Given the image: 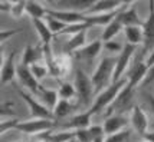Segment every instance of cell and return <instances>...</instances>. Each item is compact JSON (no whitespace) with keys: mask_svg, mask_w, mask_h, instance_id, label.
Segmentation results:
<instances>
[{"mask_svg":"<svg viewBox=\"0 0 154 142\" xmlns=\"http://www.w3.org/2000/svg\"><path fill=\"white\" fill-rule=\"evenodd\" d=\"M75 88H76V98H78V106L89 109L95 98V88L91 76H88L82 69H75Z\"/></svg>","mask_w":154,"mask_h":142,"instance_id":"6da1fadb","label":"cell"},{"mask_svg":"<svg viewBox=\"0 0 154 142\" xmlns=\"http://www.w3.org/2000/svg\"><path fill=\"white\" fill-rule=\"evenodd\" d=\"M127 82H128V79L121 78L118 81L112 82V83H111L109 86H107L105 89H102L100 93L95 95L94 102H92V105H91V108H89L91 114H92V115H97V114H100L102 111H105V109L114 102V99L117 98V95L120 93L121 89L127 85Z\"/></svg>","mask_w":154,"mask_h":142,"instance_id":"7a4b0ae2","label":"cell"},{"mask_svg":"<svg viewBox=\"0 0 154 142\" xmlns=\"http://www.w3.org/2000/svg\"><path fill=\"white\" fill-rule=\"evenodd\" d=\"M115 63H117V58H102L101 62L98 63L97 69L94 70V73L91 76L97 93H100L102 89H105L107 86H109L112 83Z\"/></svg>","mask_w":154,"mask_h":142,"instance_id":"3957f363","label":"cell"},{"mask_svg":"<svg viewBox=\"0 0 154 142\" xmlns=\"http://www.w3.org/2000/svg\"><path fill=\"white\" fill-rule=\"evenodd\" d=\"M56 126V121L55 119H45V118H32L29 121H22L16 125V131H19L22 134L26 135H39L42 132L46 131H52Z\"/></svg>","mask_w":154,"mask_h":142,"instance_id":"277c9868","label":"cell"},{"mask_svg":"<svg viewBox=\"0 0 154 142\" xmlns=\"http://www.w3.org/2000/svg\"><path fill=\"white\" fill-rule=\"evenodd\" d=\"M20 95V98L26 102L27 109H29V114L30 118H45V119H55L54 112L48 108L45 103H42L39 99L33 98L30 93L23 92V90H17ZM56 121V119H55Z\"/></svg>","mask_w":154,"mask_h":142,"instance_id":"5b68a950","label":"cell"},{"mask_svg":"<svg viewBox=\"0 0 154 142\" xmlns=\"http://www.w3.org/2000/svg\"><path fill=\"white\" fill-rule=\"evenodd\" d=\"M154 50V6L148 7V16L143 22V50L141 58H147Z\"/></svg>","mask_w":154,"mask_h":142,"instance_id":"8992f818","label":"cell"},{"mask_svg":"<svg viewBox=\"0 0 154 142\" xmlns=\"http://www.w3.org/2000/svg\"><path fill=\"white\" fill-rule=\"evenodd\" d=\"M137 50V45H131V43H125L122 50H121L118 56H117V63H115V70L114 76H112V82L118 81L122 78V75L125 73V70L130 66V62L133 61L134 53Z\"/></svg>","mask_w":154,"mask_h":142,"instance_id":"52a82bcc","label":"cell"},{"mask_svg":"<svg viewBox=\"0 0 154 142\" xmlns=\"http://www.w3.org/2000/svg\"><path fill=\"white\" fill-rule=\"evenodd\" d=\"M135 90H137V88L131 86L127 82V85L120 90V93L117 95V98L114 99V102L107 108L108 114H112L115 111H121V109H125L127 106H130V105L133 103Z\"/></svg>","mask_w":154,"mask_h":142,"instance_id":"ba28073f","label":"cell"},{"mask_svg":"<svg viewBox=\"0 0 154 142\" xmlns=\"http://www.w3.org/2000/svg\"><path fill=\"white\" fill-rule=\"evenodd\" d=\"M130 125L133 126L135 132H138L141 136L148 131V118L146 111L141 108L138 103L133 105L131 114H130Z\"/></svg>","mask_w":154,"mask_h":142,"instance_id":"9c48e42d","label":"cell"},{"mask_svg":"<svg viewBox=\"0 0 154 142\" xmlns=\"http://www.w3.org/2000/svg\"><path fill=\"white\" fill-rule=\"evenodd\" d=\"M102 49H104V40L102 39H97V40H92L91 43H87L84 47L78 49L74 53V56L78 61H84L91 63V62L95 61V58L101 53Z\"/></svg>","mask_w":154,"mask_h":142,"instance_id":"30bf717a","label":"cell"},{"mask_svg":"<svg viewBox=\"0 0 154 142\" xmlns=\"http://www.w3.org/2000/svg\"><path fill=\"white\" fill-rule=\"evenodd\" d=\"M16 78L19 79V82L25 86V88L32 92V93H38V90L40 88V82L35 78V75L32 73V70L29 66L20 63L17 65V73H16Z\"/></svg>","mask_w":154,"mask_h":142,"instance_id":"8fae6325","label":"cell"},{"mask_svg":"<svg viewBox=\"0 0 154 142\" xmlns=\"http://www.w3.org/2000/svg\"><path fill=\"white\" fill-rule=\"evenodd\" d=\"M16 52L12 50L6 58H3L2 61V69H0V79H2V85H7L10 82L14 81L16 73H17V66H16Z\"/></svg>","mask_w":154,"mask_h":142,"instance_id":"7c38bea8","label":"cell"},{"mask_svg":"<svg viewBox=\"0 0 154 142\" xmlns=\"http://www.w3.org/2000/svg\"><path fill=\"white\" fill-rule=\"evenodd\" d=\"M91 119H92V114H91L89 109H87L84 112L71 115L69 119L63 122V128L66 131H76V129H82V128H89L92 125Z\"/></svg>","mask_w":154,"mask_h":142,"instance_id":"4fadbf2b","label":"cell"},{"mask_svg":"<svg viewBox=\"0 0 154 142\" xmlns=\"http://www.w3.org/2000/svg\"><path fill=\"white\" fill-rule=\"evenodd\" d=\"M48 14L59 19V20H62L66 25L81 23V22L85 20V17H87V13L75 12V10H62V9H48Z\"/></svg>","mask_w":154,"mask_h":142,"instance_id":"5bb4252c","label":"cell"},{"mask_svg":"<svg viewBox=\"0 0 154 142\" xmlns=\"http://www.w3.org/2000/svg\"><path fill=\"white\" fill-rule=\"evenodd\" d=\"M98 0H58L55 7L62 9V10H75V12H82L87 13L91 10Z\"/></svg>","mask_w":154,"mask_h":142,"instance_id":"9a60e30c","label":"cell"},{"mask_svg":"<svg viewBox=\"0 0 154 142\" xmlns=\"http://www.w3.org/2000/svg\"><path fill=\"white\" fill-rule=\"evenodd\" d=\"M148 72V65L146 61H135L134 65H133V68L130 69V72H128V83L131 85V86H134V88H138L143 81H144V78H146V75Z\"/></svg>","mask_w":154,"mask_h":142,"instance_id":"2e32d148","label":"cell"},{"mask_svg":"<svg viewBox=\"0 0 154 142\" xmlns=\"http://www.w3.org/2000/svg\"><path fill=\"white\" fill-rule=\"evenodd\" d=\"M130 125V116L125 115H112V116H108L107 119L104 121L102 126H104V131L107 135H111V134H115V132H120L122 129L128 128Z\"/></svg>","mask_w":154,"mask_h":142,"instance_id":"e0dca14e","label":"cell"},{"mask_svg":"<svg viewBox=\"0 0 154 142\" xmlns=\"http://www.w3.org/2000/svg\"><path fill=\"white\" fill-rule=\"evenodd\" d=\"M32 23H33V27L36 30V33L39 36V40L42 43L43 47L51 46L52 43V39H54V32L51 30V27L48 26V23L45 19H32Z\"/></svg>","mask_w":154,"mask_h":142,"instance_id":"ac0fdd59","label":"cell"},{"mask_svg":"<svg viewBox=\"0 0 154 142\" xmlns=\"http://www.w3.org/2000/svg\"><path fill=\"white\" fill-rule=\"evenodd\" d=\"M39 61H45V55H43V47L40 46H33V45H27L23 50L22 55V63L30 66Z\"/></svg>","mask_w":154,"mask_h":142,"instance_id":"d6986e66","label":"cell"},{"mask_svg":"<svg viewBox=\"0 0 154 142\" xmlns=\"http://www.w3.org/2000/svg\"><path fill=\"white\" fill-rule=\"evenodd\" d=\"M120 22L122 23V26H131V25H143L137 9L133 6H122L120 10V13L117 16Z\"/></svg>","mask_w":154,"mask_h":142,"instance_id":"ffe728a7","label":"cell"},{"mask_svg":"<svg viewBox=\"0 0 154 142\" xmlns=\"http://www.w3.org/2000/svg\"><path fill=\"white\" fill-rule=\"evenodd\" d=\"M87 34H88V29L82 30V32H78L76 34L69 36L66 45L63 47V52H65V53H69V55H74L78 49L84 47L87 45Z\"/></svg>","mask_w":154,"mask_h":142,"instance_id":"44dd1931","label":"cell"},{"mask_svg":"<svg viewBox=\"0 0 154 142\" xmlns=\"http://www.w3.org/2000/svg\"><path fill=\"white\" fill-rule=\"evenodd\" d=\"M38 95H39V101L42 103H45L48 108L54 112V108L56 106V103L59 101V93L56 89H51V88H45L40 85L39 90H38Z\"/></svg>","mask_w":154,"mask_h":142,"instance_id":"7402d4cb","label":"cell"},{"mask_svg":"<svg viewBox=\"0 0 154 142\" xmlns=\"http://www.w3.org/2000/svg\"><path fill=\"white\" fill-rule=\"evenodd\" d=\"M78 109V106L72 103L69 99H59L56 106L54 108V116L56 121L59 119H65L69 115H72V112H75Z\"/></svg>","mask_w":154,"mask_h":142,"instance_id":"603a6c76","label":"cell"},{"mask_svg":"<svg viewBox=\"0 0 154 142\" xmlns=\"http://www.w3.org/2000/svg\"><path fill=\"white\" fill-rule=\"evenodd\" d=\"M121 6H122L121 0H98L94 4V7L87 12V14L107 13V12H112V10L120 9Z\"/></svg>","mask_w":154,"mask_h":142,"instance_id":"cb8c5ba5","label":"cell"},{"mask_svg":"<svg viewBox=\"0 0 154 142\" xmlns=\"http://www.w3.org/2000/svg\"><path fill=\"white\" fill-rule=\"evenodd\" d=\"M124 34H125V39L127 43L131 45H140L143 43V25H131V26H125L124 27Z\"/></svg>","mask_w":154,"mask_h":142,"instance_id":"d4e9b609","label":"cell"},{"mask_svg":"<svg viewBox=\"0 0 154 142\" xmlns=\"http://www.w3.org/2000/svg\"><path fill=\"white\" fill-rule=\"evenodd\" d=\"M117 16H118V14H117ZM121 30H124V26H122V23L120 22V19L115 17L111 23H108L107 26L104 27V32H102V37H101V39L104 42L114 40L115 36L120 33Z\"/></svg>","mask_w":154,"mask_h":142,"instance_id":"484cf974","label":"cell"},{"mask_svg":"<svg viewBox=\"0 0 154 142\" xmlns=\"http://www.w3.org/2000/svg\"><path fill=\"white\" fill-rule=\"evenodd\" d=\"M26 14H29L32 19H46L48 9L42 6L39 1L26 0Z\"/></svg>","mask_w":154,"mask_h":142,"instance_id":"4316f807","label":"cell"},{"mask_svg":"<svg viewBox=\"0 0 154 142\" xmlns=\"http://www.w3.org/2000/svg\"><path fill=\"white\" fill-rule=\"evenodd\" d=\"M58 93H59L60 99H69L72 101L76 95V88L75 85L69 83V82H60L59 88H58Z\"/></svg>","mask_w":154,"mask_h":142,"instance_id":"83f0119b","label":"cell"},{"mask_svg":"<svg viewBox=\"0 0 154 142\" xmlns=\"http://www.w3.org/2000/svg\"><path fill=\"white\" fill-rule=\"evenodd\" d=\"M30 68V70H32V73L35 75V78L38 79V81H42V79H45L48 75H49V68H48L46 62L43 61H39L36 62V63H33V65H30L29 66Z\"/></svg>","mask_w":154,"mask_h":142,"instance_id":"f1b7e54d","label":"cell"},{"mask_svg":"<svg viewBox=\"0 0 154 142\" xmlns=\"http://www.w3.org/2000/svg\"><path fill=\"white\" fill-rule=\"evenodd\" d=\"M46 23L48 26L51 27V30L54 32V34H60L62 32H63V29L68 26L66 23H63L62 20H59V19H56V17H54V16H49L48 14L46 16Z\"/></svg>","mask_w":154,"mask_h":142,"instance_id":"f546056e","label":"cell"},{"mask_svg":"<svg viewBox=\"0 0 154 142\" xmlns=\"http://www.w3.org/2000/svg\"><path fill=\"white\" fill-rule=\"evenodd\" d=\"M130 136H131V129L125 128V129H122V131H120V132L107 135L105 142H128Z\"/></svg>","mask_w":154,"mask_h":142,"instance_id":"4dcf8cb0","label":"cell"},{"mask_svg":"<svg viewBox=\"0 0 154 142\" xmlns=\"http://www.w3.org/2000/svg\"><path fill=\"white\" fill-rule=\"evenodd\" d=\"M89 129H91V135H92V142H105L107 134H105L102 125H91Z\"/></svg>","mask_w":154,"mask_h":142,"instance_id":"1f68e13d","label":"cell"},{"mask_svg":"<svg viewBox=\"0 0 154 142\" xmlns=\"http://www.w3.org/2000/svg\"><path fill=\"white\" fill-rule=\"evenodd\" d=\"M25 13H26V0H22V1L13 3L12 10H10V14L13 16L14 19H20Z\"/></svg>","mask_w":154,"mask_h":142,"instance_id":"d6a6232c","label":"cell"},{"mask_svg":"<svg viewBox=\"0 0 154 142\" xmlns=\"http://www.w3.org/2000/svg\"><path fill=\"white\" fill-rule=\"evenodd\" d=\"M19 119H16V118H13V119H9V121H2V123H0V132L2 134H5V132H7V131H10V129H14L16 128V125L19 123Z\"/></svg>","mask_w":154,"mask_h":142,"instance_id":"836d02e7","label":"cell"},{"mask_svg":"<svg viewBox=\"0 0 154 142\" xmlns=\"http://www.w3.org/2000/svg\"><path fill=\"white\" fill-rule=\"evenodd\" d=\"M122 45L118 43L115 40H108V42H104V49H107L108 52H114V53H120L122 50Z\"/></svg>","mask_w":154,"mask_h":142,"instance_id":"e575fe53","label":"cell"},{"mask_svg":"<svg viewBox=\"0 0 154 142\" xmlns=\"http://www.w3.org/2000/svg\"><path fill=\"white\" fill-rule=\"evenodd\" d=\"M151 83H154V65L148 66V72H147V75H146V78H144L143 83H141V86L146 88V86L151 85Z\"/></svg>","mask_w":154,"mask_h":142,"instance_id":"d590c367","label":"cell"},{"mask_svg":"<svg viewBox=\"0 0 154 142\" xmlns=\"http://www.w3.org/2000/svg\"><path fill=\"white\" fill-rule=\"evenodd\" d=\"M22 32V29H13V30H2L0 32V40H2V43L6 40V39H9V37H12L13 34H17V33H20Z\"/></svg>","mask_w":154,"mask_h":142,"instance_id":"8d00e7d4","label":"cell"},{"mask_svg":"<svg viewBox=\"0 0 154 142\" xmlns=\"http://www.w3.org/2000/svg\"><path fill=\"white\" fill-rule=\"evenodd\" d=\"M146 98H147V103H148V106H150V111H151V114L154 115V95L148 93Z\"/></svg>","mask_w":154,"mask_h":142,"instance_id":"74e56055","label":"cell"},{"mask_svg":"<svg viewBox=\"0 0 154 142\" xmlns=\"http://www.w3.org/2000/svg\"><path fill=\"white\" fill-rule=\"evenodd\" d=\"M143 138L147 139V141H150V142H154V131H147V132L143 135Z\"/></svg>","mask_w":154,"mask_h":142,"instance_id":"f35d334b","label":"cell"},{"mask_svg":"<svg viewBox=\"0 0 154 142\" xmlns=\"http://www.w3.org/2000/svg\"><path fill=\"white\" fill-rule=\"evenodd\" d=\"M146 62H147L148 66H151V65H154V50L151 52V53L147 56V59H146Z\"/></svg>","mask_w":154,"mask_h":142,"instance_id":"ab89813d","label":"cell"},{"mask_svg":"<svg viewBox=\"0 0 154 142\" xmlns=\"http://www.w3.org/2000/svg\"><path fill=\"white\" fill-rule=\"evenodd\" d=\"M135 1H138V0H121V3H122V6H131L133 3Z\"/></svg>","mask_w":154,"mask_h":142,"instance_id":"60d3db41","label":"cell"},{"mask_svg":"<svg viewBox=\"0 0 154 142\" xmlns=\"http://www.w3.org/2000/svg\"><path fill=\"white\" fill-rule=\"evenodd\" d=\"M154 6V0H148V7Z\"/></svg>","mask_w":154,"mask_h":142,"instance_id":"b9f144b4","label":"cell"},{"mask_svg":"<svg viewBox=\"0 0 154 142\" xmlns=\"http://www.w3.org/2000/svg\"><path fill=\"white\" fill-rule=\"evenodd\" d=\"M43 1H46V3H52V4H54V0H43Z\"/></svg>","mask_w":154,"mask_h":142,"instance_id":"7bdbcfd3","label":"cell"},{"mask_svg":"<svg viewBox=\"0 0 154 142\" xmlns=\"http://www.w3.org/2000/svg\"><path fill=\"white\" fill-rule=\"evenodd\" d=\"M68 142H78V141H76V138H75V139H71V141H68Z\"/></svg>","mask_w":154,"mask_h":142,"instance_id":"ee69618b","label":"cell"},{"mask_svg":"<svg viewBox=\"0 0 154 142\" xmlns=\"http://www.w3.org/2000/svg\"><path fill=\"white\" fill-rule=\"evenodd\" d=\"M56 1H58V0H54V6H55V4H56Z\"/></svg>","mask_w":154,"mask_h":142,"instance_id":"f6af8a7d","label":"cell"},{"mask_svg":"<svg viewBox=\"0 0 154 142\" xmlns=\"http://www.w3.org/2000/svg\"><path fill=\"white\" fill-rule=\"evenodd\" d=\"M143 142H150V141H147V139H144V141H143Z\"/></svg>","mask_w":154,"mask_h":142,"instance_id":"bcb514c9","label":"cell"},{"mask_svg":"<svg viewBox=\"0 0 154 142\" xmlns=\"http://www.w3.org/2000/svg\"><path fill=\"white\" fill-rule=\"evenodd\" d=\"M39 142H49V141H39Z\"/></svg>","mask_w":154,"mask_h":142,"instance_id":"7dc6e473","label":"cell"},{"mask_svg":"<svg viewBox=\"0 0 154 142\" xmlns=\"http://www.w3.org/2000/svg\"><path fill=\"white\" fill-rule=\"evenodd\" d=\"M16 142H17V141H16ZM19 142H22V141H19Z\"/></svg>","mask_w":154,"mask_h":142,"instance_id":"c3c4849f","label":"cell"}]
</instances>
